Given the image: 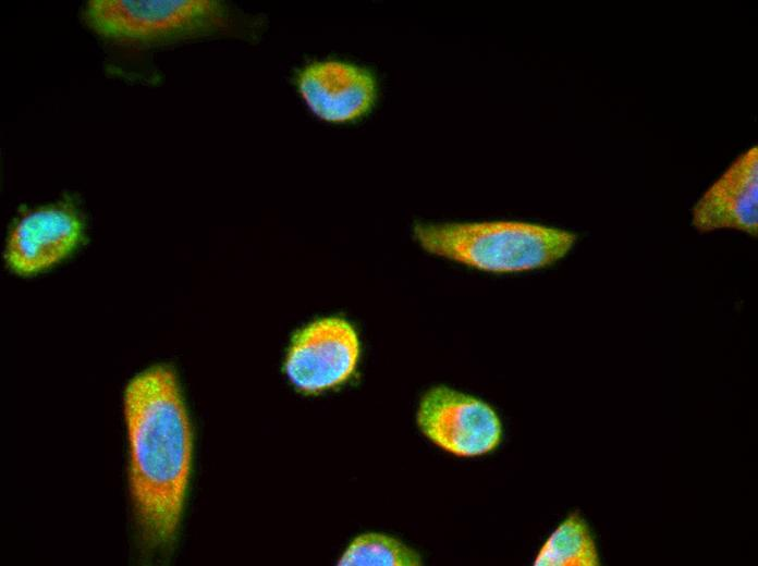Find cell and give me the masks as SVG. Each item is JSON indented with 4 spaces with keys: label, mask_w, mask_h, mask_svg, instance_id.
<instances>
[{
    "label": "cell",
    "mask_w": 758,
    "mask_h": 566,
    "mask_svg": "<svg viewBox=\"0 0 758 566\" xmlns=\"http://www.w3.org/2000/svg\"><path fill=\"white\" fill-rule=\"evenodd\" d=\"M123 406L140 554L155 562L170 553L176 539L192 467L191 423L175 372L166 364L135 374Z\"/></svg>",
    "instance_id": "6da1fadb"
},
{
    "label": "cell",
    "mask_w": 758,
    "mask_h": 566,
    "mask_svg": "<svg viewBox=\"0 0 758 566\" xmlns=\"http://www.w3.org/2000/svg\"><path fill=\"white\" fill-rule=\"evenodd\" d=\"M412 232L425 251L491 273L547 268L577 242L570 230L516 220L417 222Z\"/></svg>",
    "instance_id": "7a4b0ae2"
},
{
    "label": "cell",
    "mask_w": 758,
    "mask_h": 566,
    "mask_svg": "<svg viewBox=\"0 0 758 566\" xmlns=\"http://www.w3.org/2000/svg\"><path fill=\"white\" fill-rule=\"evenodd\" d=\"M99 35L123 42H152L210 35L236 24L217 0H93L84 10Z\"/></svg>",
    "instance_id": "3957f363"
},
{
    "label": "cell",
    "mask_w": 758,
    "mask_h": 566,
    "mask_svg": "<svg viewBox=\"0 0 758 566\" xmlns=\"http://www.w3.org/2000/svg\"><path fill=\"white\" fill-rule=\"evenodd\" d=\"M359 356L360 343L353 324L341 317H325L295 333L284 371L298 391L317 394L346 382Z\"/></svg>",
    "instance_id": "277c9868"
},
{
    "label": "cell",
    "mask_w": 758,
    "mask_h": 566,
    "mask_svg": "<svg viewBox=\"0 0 758 566\" xmlns=\"http://www.w3.org/2000/svg\"><path fill=\"white\" fill-rule=\"evenodd\" d=\"M416 421L421 433L440 448L460 457L493 451L502 426L484 401L447 385H436L421 397Z\"/></svg>",
    "instance_id": "5b68a950"
},
{
    "label": "cell",
    "mask_w": 758,
    "mask_h": 566,
    "mask_svg": "<svg viewBox=\"0 0 758 566\" xmlns=\"http://www.w3.org/2000/svg\"><path fill=\"white\" fill-rule=\"evenodd\" d=\"M295 85L308 109L332 124L364 119L379 96L377 77L369 69L337 59L306 64L297 72Z\"/></svg>",
    "instance_id": "8992f818"
},
{
    "label": "cell",
    "mask_w": 758,
    "mask_h": 566,
    "mask_svg": "<svg viewBox=\"0 0 758 566\" xmlns=\"http://www.w3.org/2000/svg\"><path fill=\"white\" fill-rule=\"evenodd\" d=\"M84 223L66 205H49L23 214L5 241L7 268L19 275H34L66 258L82 242Z\"/></svg>",
    "instance_id": "52a82bcc"
},
{
    "label": "cell",
    "mask_w": 758,
    "mask_h": 566,
    "mask_svg": "<svg viewBox=\"0 0 758 566\" xmlns=\"http://www.w3.org/2000/svg\"><path fill=\"white\" fill-rule=\"evenodd\" d=\"M699 233L734 230L758 234V147L741 152L707 187L692 208Z\"/></svg>",
    "instance_id": "ba28073f"
},
{
    "label": "cell",
    "mask_w": 758,
    "mask_h": 566,
    "mask_svg": "<svg viewBox=\"0 0 758 566\" xmlns=\"http://www.w3.org/2000/svg\"><path fill=\"white\" fill-rule=\"evenodd\" d=\"M594 534L578 512L570 513L546 539L534 566H599Z\"/></svg>",
    "instance_id": "9c48e42d"
},
{
    "label": "cell",
    "mask_w": 758,
    "mask_h": 566,
    "mask_svg": "<svg viewBox=\"0 0 758 566\" xmlns=\"http://www.w3.org/2000/svg\"><path fill=\"white\" fill-rule=\"evenodd\" d=\"M420 555L398 539L376 532L356 537L338 561L340 566H418Z\"/></svg>",
    "instance_id": "30bf717a"
}]
</instances>
